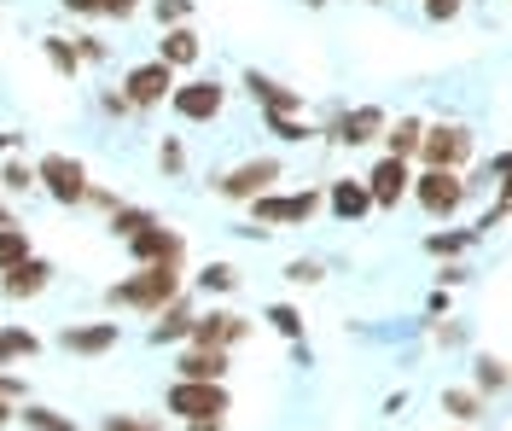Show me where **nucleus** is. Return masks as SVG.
Masks as SVG:
<instances>
[{"label":"nucleus","mask_w":512,"mask_h":431,"mask_svg":"<svg viewBox=\"0 0 512 431\" xmlns=\"http://www.w3.org/2000/svg\"><path fill=\"white\" fill-rule=\"evenodd\" d=\"M181 298V263H146L134 280L111 286V303L123 309H146V315H163V303Z\"/></svg>","instance_id":"1"},{"label":"nucleus","mask_w":512,"mask_h":431,"mask_svg":"<svg viewBox=\"0 0 512 431\" xmlns=\"http://www.w3.org/2000/svg\"><path fill=\"white\" fill-rule=\"evenodd\" d=\"M320 210V193H256L251 199V222L256 233H268V228H297V222H309Z\"/></svg>","instance_id":"2"},{"label":"nucleus","mask_w":512,"mask_h":431,"mask_svg":"<svg viewBox=\"0 0 512 431\" xmlns=\"http://www.w3.org/2000/svg\"><path fill=\"white\" fill-rule=\"evenodd\" d=\"M169 414H181V420H222L227 414L222 379H181L169 391Z\"/></svg>","instance_id":"3"},{"label":"nucleus","mask_w":512,"mask_h":431,"mask_svg":"<svg viewBox=\"0 0 512 431\" xmlns=\"http://www.w3.org/2000/svg\"><path fill=\"white\" fill-rule=\"evenodd\" d=\"M123 94L134 111H146V105H163L175 94V65H163V59H146V65H134L123 76Z\"/></svg>","instance_id":"4"},{"label":"nucleus","mask_w":512,"mask_h":431,"mask_svg":"<svg viewBox=\"0 0 512 431\" xmlns=\"http://www.w3.org/2000/svg\"><path fill=\"white\" fill-rule=\"evenodd\" d=\"M35 181H41L59 204H82L88 199V169L76 164V158H64V152L41 158V164H35Z\"/></svg>","instance_id":"5"},{"label":"nucleus","mask_w":512,"mask_h":431,"mask_svg":"<svg viewBox=\"0 0 512 431\" xmlns=\"http://www.w3.org/2000/svg\"><path fill=\"white\" fill-rule=\"evenodd\" d=\"M414 199L425 216H454L460 210V199H466V181L454 175V169H425L414 181Z\"/></svg>","instance_id":"6"},{"label":"nucleus","mask_w":512,"mask_h":431,"mask_svg":"<svg viewBox=\"0 0 512 431\" xmlns=\"http://www.w3.org/2000/svg\"><path fill=\"white\" fill-rule=\"evenodd\" d=\"M466 152H472V134L460 129V123L425 129V140H419V158H425V169H460V164H466Z\"/></svg>","instance_id":"7"},{"label":"nucleus","mask_w":512,"mask_h":431,"mask_svg":"<svg viewBox=\"0 0 512 431\" xmlns=\"http://www.w3.org/2000/svg\"><path fill=\"white\" fill-rule=\"evenodd\" d=\"M222 100H227L222 82H175V94H169L175 117H187V123H210V117H222Z\"/></svg>","instance_id":"8"},{"label":"nucleus","mask_w":512,"mask_h":431,"mask_svg":"<svg viewBox=\"0 0 512 431\" xmlns=\"http://www.w3.org/2000/svg\"><path fill=\"white\" fill-rule=\"evenodd\" d=\"M268 181H280V164L274 158H251V164H239L233 175H222V199L251 204L256 193H268Z\"/></svg>","instance_id":"9"},{"label":"nucleus","mask_w":512,"mask_h":431,"mask_svg":"<svg viewBox=\"0 0 512 431\" xmlns=\"http://www.w3.org/2000/svg\"><path fill=\"white\" fill-rule=\"evenodd\" d=\"M408 181H414V175H408V158H390V152H384L379 164H373V175H367V193H373L379 210H390V204L408 193Z\"/></svg>","instance_id":"10"},{"label":"nucleus","mask_w":512,"mask_h":431,"mask_svg":"<svg viewBox=\"0 0 512 431\" xmlns=\"http://www.w3.org/2000/svg\"><path fill=\"white\" fill-rule=\"evenodd\" d=\"M245 94H251V100H262V111H286V117H297V111H303V94H297V88H286V82H274V76H262V70H245Z\"/></svg>","instance_id":"11"},{"label":"nucleus","mask_w":512,"mask_h":431,"mask_svg":"<svg viewBox=\"0 0 512 431\" xmlns=\"http://www.w3.org/2000/svg\"><path fill=\"white\" fill-rule=\"evenodd\" d=\"M245 332H251V321L233 315V309H216V315H198V321H192V338H198V344H216V350L239 344Z\"/></svg>","instance_id":"12"},{"label":"nucleus","mask_w":512,"mask_h":431,"mask_svg":"<svg viewBox=\"0 0 512 431\" xmlns=\"http://www.w3.org/2000/svg\"><path fill=\"white\" fill-rule=\"evenodd\" d=\"M128 251H134L140 263H181V233H169L163 222H152V228H140L128 239Z\"/></svg>","instance_id":"13"},{"label":"nucleus","mask_w":512,"mask_h":431,"mask_svg":"<svg viewBox=\"0 0 512 431\" xmlns=\"http://www.w3.org/2000/svg\"><path fill=\"white\" fill-rule=\"evenodd\" d=\"M379 134H384V111L379 105H355V111L338 117L332 140H344V146H367V140H379Z\"/></svg>","instance_id":"14"},{"label":"nucleus","mask_w":512,"mask_h":431,"mask_svg":"<svg viewBox=\"0 0 512 431\" xmlns=\"http://www.w3.org/2000/svg\"><path fill=\"white\" fill-rule=\"evenodd\" d=\"M47 280H53V268L41 263V257H24L18 268H6L0 292H6V298H35V292H47Z\"/></svg>","instance_id":"15"},{"label":"nucleus","mask_w":512,"mask_h":431,"mask_svg":"<svg viewBox=\"0 0 512 431\" xmlns=\"http://www.w3.org/2000/svg\"><path fill=\"white\" fill-rule=\"evenodd\" d=\"M326 204H332V216H338V222H355V216H367V210H373V193H367V181H332Z\"/></svg>","instance_id":"16"},{"label":"nucleus","mask_w":512,"mask_h":431,"mask_svg":"<svg viewBox=\"0 0 512 431\" xmlns=\"http://www.w3.org/2000/svg\"><path fill=\"white\" fill-rule=\"evenodd\" d=\"M158 59L163 65H175V70H187L192 59H198V35H192V24H169V30H163Z\"/></svg>","instance_id":"17"},{"label":"nucleus","mask_w":512,"mask_h":431,"mask_svg":"<svg viewBox=\"0 0 512 431\" xmlns=\"http://www.w3.org/2000/svg\"><path fill=\"white\" fill-rule=\"evenodd\" d=\"M117 344V321H99V327H70L64 332V350H76V356H99V350H111Z\"/></svg>","instance_id":"18"},{"label":"nucleus","mask_w":512,"mask_h":431,"mask_svg":"<svg viewBox=\"0 0 512 431\" xmlns=\"http://www.w3.org/2000/svg\"><path fill=\"white\" fill-rule=\"evenodd\" d=\"M222 373H227V350H216V344H198V350L181 356V379H222Z\"/></svg>","instance_id":"19"},{"label":"nucleus","mask_w":512,"mask_h":431,"mask_svg":"<svg viewBox=\"0 0 512 431\" xmlns=\"http://www.w3.org/2000/svg\"><path fill=\"white\" fill-rule=\"evenodd\" d=\"M41 53H47V65L59 70V76H76V70H82L76 41H64V35H41Z\"/></svg>","instance_id":"20"},{"label":"nucleus","mask_w":512,"mask_h":431,"mask_svg":"<svg viewBox=\"0 0 512 431\" xmlns=\"http://www.w3.org/2000/svg\"><path fill=\"white\" fill-rule=\"evenodd\" d=\"M187 332H192V309L175 298V303H169V315L152 327V344H175V338H187Z\"/></svg>","instance_id":"21"},{"label":"nucleus","mask_w":512,"mask_h":431,"mask_svg":"<svg viewBox=\"0 0 512 431\" xmlns=\"http://www.w3.org/2000/svg\"><path fill=\"white\" fill-rule=\"evenodd\" d=\"M384 140H390V158H408V152H419V140H425V123L419 117H402Z\"/></svg>","instance_id":"22"},{"label":"nucleus","mask_w":512,"mask_h":431,"mask_svg":"<svg viewBox=\"0 0 512 431\" xmlns=\"http://www.w3.org/2000/svg\"><path fill=\"white\" fill-rule=\"evenodd\" d=\"M158 216L152 210H134V204H111V233H123V239H134L140 228H152Z\"/></svg>","instance_id":"23"},{"label":"nucleus","mask_w":512,"mask_h":431,"mask_svg":"<svg viewBox=\"0 0 512 431\" xmlns=\"http://www.w3.org/2000/svg\"><path fill=\"white\" fill-rule=\"evenodd\" d=\"M24 257H30V239H24V228H12V222H6V228H0V274H6V268H18Z\"/></svg>","instance_id":"24"},{"label":"nucleus","mask_w":512,"mask_h":431,"mask_svg":"<svg viewBox=\"0 0 512 431\" xmlns=\"http://www.w3.org/2000/svg\"><path fill=\"white\" fill-rule=\"evenodd\" d=\"M41 344H35V332H24V327H6L0 332V362H18V356H35Z\"/></svg>","instance_id":"25"},{"label":"nucleus","mask_w":512,"mask_h":431,"mask_svg":"<svg viewBox=\"0 0 512 431\" xmlns=\"http://www.w3.org/2000/svg\"><path fill=\"white\" fill-rule=\"evenodd\" d=\"M268 321H274V332H286L291 344H303V315H297L291 303H274V309H268Z\"/></svg>","instance_id":"26"},{"label":"nucleus","mask_w":512,"mask_h":431,"mask_svg":"<svg viewBox=\"0 0 512 431\" xmlns=\"http://www.w3.org/2000/svg\"><path fill=\"white\" fill-rule=\"evenodd\" d=\"M507 379H512V367H507V362H489V356L478 362V391H489V397H495Z\"/></svg>","instance_id":"27"},{"label":"nucleus","mask_w":512,"mask_h":431,"mask_svg":"<svg viewBox=\"0 0 512 431\" xmlns=\"http://www.w3.org/2000/svg\"><path fill=\"white\" fill-rule=\"evenodd\" d=\"M0 187H6V193H30V187H35V169L12 158V164L0 169Z\"/></svg>","instance_id":"28"},{"label":"nucleus","mask_w":512,"mask_h":431,"mask_svg":"<svg viewBox=\"0 0 512 431\" xmlns=\"http://www.w3.org/2000/svg\"><path fill=\"white\" fill-rule=\"evenodd\" d=\"M198 280H204L210 292H233V286H239V268H227V263H210L204 274H198Z\"/></svg>","instance_id":"29"},{"label":"nucleus","mask_w":512,"mask_h":431,"mask_svg":"<svg viewBox=\"0 0 512 431\" xmlns=\"http://www.w3.org/2000/svg\"><path fill=\"white\" fill-rule=\"evenodd\" d=\"M472 245V233H431L425 239V251H437V257H454V251H466Z\"/></svg>","instance_id":"30"},{"label":"nucleus","mask_w":512,"mask_h":431,"mask_svg":"<svg viewBox=\"0 0 512 431\" xmlns=\"http://www.w3.org/2000/svg\"><path fill=\"white\" fill-rule=\"evenodd\" d=\"M24 426H35V431H76L70 420H59L53 408H24Z\"/></svg>","instance_id":"31"},{"label":"nucleus","mask_w":512,"mask_h":431,"mask_svg":"<svg viewBox=\"0 0 512 431\" xmlns=\"http://www.w3.org/2000/svg\"><path fill=\"white\" fill-rule=\"evenodd\" d=\"M152 12H158V24L169 30V24H187V18H192V0H158Z\"/></svg>","instance_id":"32"},{"label":"nucleus","mask_w":512,"mask_h":431,"mask_svg":"<svg viewBox=\"0 0 512 431\" xmlns=\"http://www.w3.org/2000/svg\"><path fill=\"white\" fill-rule=\"evenodd\" d=\"M268 129L280 134V140H309V129H303L297 117H286V111H268Z\"/></svg>","instance_id":"33"},{"label":"nucleus","mask_w":512,"mask_h":431,"mask_svg":"<svg viewBox=\"0 0 512 431\" xmlns=\"http://www.w3.org/2000/svg\"><path fill=\"white\" fill-rule=\"evenodd\" d=\"M158 164H163V175H181V169H187V152H181V140H175V134H169V140H163Z\"/></svg>","instance_id":"34"},{"label":"nucleus","mask_w":512,"mask_h":431,"mask_svg":"<svg viewBox=\"0 0 512 431\" xmlns=\"http://www.w3.org/2000/svg\"><path fill=\"white\" fill-rule=\"evenodd\" d=\"M448 414H460V420H478V408H483V402L478 397H472V391H448Z\"/></svg>","instance_id":"35"},{"label":"nucleus","mask_w":512,"mask_h":431,"mask_svg":"<svg viewBox=\"0 0 512 431\" xmlns=\"http://www.w3.org/2000/svg\"><path fill=\"white\" fill-rule=\"evenodd\" d=\"M105 431H163V426H158V420H140V414H111Z\"/></svg>","instance_id":"36"},{"label":"nucleus","mask_w":512,"mask_h":431,"mask_svg":"<svg viewBox=\"0 0 512 431\" xmlns=\"http://www.w3.org/2000/svg\"><path fill=\"white\" fill-rule=\"evenodd\" d=\"M501 216H512V169H507V181H501V204H495V210H489V216H483L478 228H495V222H501Z\"/></svg>","instance_id":"37"},{"label":"nucleus","mask_w":512,"mask_h":431,"mask_svg":"<svg viewBox=\"0 0 512 431\" xmlns=\"http://www.w3.org/2000/svg\"><path fill=\"white\" fill-rule=\"evenodd\" d=\"M425 18H437V24L460 18V0H425Z\"/></svg>","instance_id":"38"},{"label":"nucleus","mask_w":512,"mask_h":431,"mask_svg":"<svg viewBox=\"0 0 512 431\" xmlns=\"http://www.w3.org/2000/svg\"><path fill=\"white\" fill-rule=\"evenodd\" d=\"M140 0H99V18H134Z\"/></svg>","instance_id":"39"},{"label":"nucleus","mask_w":512,"mask_h":431,"mask_svg":"<svg viewBox=\"0 0 512 431\" xmlns=\"http://www.w3.org/2000/svg\"><path fill=\"white\" fill-rule=\"evenodd\" d=\"M76 53H82V59H105V41H99V35H76Z\"/></svg>","instance_id":"40"},{"label":"nucleus","mask_w":512,"mask_h":431,"mask_svg":"<svg viewBox=\"0 0 512 431\" xmlns=\"http://www.w3.org/2000/svg\"><path fill=\"white\" fill-rule=\"evenodd\" d=\"M286 280H320V268H315V263H291Z\"/></svg>","instance_id":"41"},{"label":"nucleus","mask_w":512,"mask_h":431,"mask_svg":"<svg viewBox=\"0 0 512 431\" xmlns=\"http://www.w3.org/2000/svg\"><path fill=\"white\" fill-rule=\"evenodd\" d=\"M70 12H99V0H64Z\"/></svg>","instance_id":"42"},{"label":"nucleus","mask_w":512,"mask_h":431,"mask_svg":"<svg viewBox=\"0 0 512 431\" xmlns=\"http://www.w3.org/2000/svg\"><path fill=\"white\" fill-rule=\"evenodd\" d=\"M192 431H222V420H192Z\"/></svg>","instance_id":"43"},{"label":"nucleus","mask_w":512,"mask_h":431,"mask_svg":"<svg viewBox=\"0 0 512 431\" xmlns=\"http://www.w3.org/2000/svg\"><path fill=\"white\" fill-rule=\"evenodd\" d=\"M6 420H12V397H0V426H6Z\"/></svg>","instance_id":"44"},{"label":"nucleus","mask_w":512,"mask_h":431,"mask_svg":"<svg viewBox=\"0 0 512 431\" xmlns=\"http://www.w3.org/2000/svg\"><path fill=\"white\" fill-rule=\"evenodd\" d=\"M6 222H12V210H6V204H0V228H6Z\"/></svg>","instance_id":"45"},{"label":"nucleus","mask_w":512,"mask_h":431,"mask_svg":"<svg viewBox=\"0 0 512 431\" xmlns=\"http://www.w3.org/2000/svg\"><path fill=\"white\" fill-rule=\"evenodd\" d=\"M12 140H18V134H0V146H12Z\"/></svg>","instance_id":"46"},{"label":"nucleus","mask_w":512,"mask_h":431,"mask_svg":"<svg viewBox=\"0 0 512 431\" xmlns=\"http://www.w3.org/2000/svg\"><path fill=\"white\" fill-rule=\"evenodd\" d=\"M303 6H326V0H303Z\"/></svg>","instance_id":"47"}]
</instances>
